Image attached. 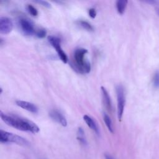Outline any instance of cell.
<instances>
[{
	"mask_svg": "<svg viewBox=\"0 0 159 159\" xmlns=\"http://www.w3.org/2000/svg\"><path fill=\"white\" fill-rule=\"evenodd\" d=\"M35 35L37 37H39L40 39H42V38H44L46 36L47 31L45 30V29H39L38 30L36 31Z\"/></svg>",
	"mask_w": 159,
	"mask_h": 159,
	"instance_id": "17",
	"label": "cell"
},
{
	"mask_svg": "<svg viewBox=\"0 0 159 159\" xmlns=\"http://www.w3.org/2000/svg\"><path fill=\"white\" fill-rule=\"evenodd\" d=\"M102 117H103V120L106 124V127H107L108 130H109V132H111V133L114 132V129H113V126H112V120L111 119V118L109 117V116L105 112H103L102 114Z\"/></svg>",
	"mask_w": 159,
	"mask_h": 159,
	"instance_id": "13",
	"label": "cell"
},
{
	"mask_svg": "<svg viewBox=\"0 0 159 159\" xmlns=\"http://www.w3.org/2000/svg\"><path fill=\"white\" fill-rule=\"evenodd\" d=\"M27 9L29 14H30L32 16H37L38 15V11L35 7H34L31 4H28L27 6Z\"/></svg>",
	"mask_w": 159,
	"mask_h": 159,
	"instance_id": "16",
	"label": "cell"
},
{
	"mask_svg": "<svg viewBox=\"0 0 159 159\" xmlns=\"http://www.w3.org/2000/svg\"><path fill=\"white\" fill-rule=\"evenodd\" d=\"M48 40L50 43V44L55 48L60 60L64 63H66L68 61V57L61 47L60 39L57 37L50 35L48 37Z\"/></svg>",
	"mask_w": 159,
	"mask_h": 159,
	"instance_id": "5",
	"label": "cell"
},
{
	"mask_svg": "<svg viewBox=\"0 0 159 159\" xmlns=\"http://www.w3.org/2000/svg\"><path fill=\"white\" fill-rule=\"evenodd\" d=\"M19 25L23 33L27 35H32L35 32L33 23L27 19L22 18L19 20Z\"/></svg>",
	"mask_w": 159,
	"mask_h": 159,
	"instance_id": "6",
	"label": "cell"
},
{
	"mask_svg": "<svg viewBox=\"0 0 159 159\" xmlns=\"http://www.w3.org/2000/svg\"><path fill=\"white\" fill-rule=\"evenodd\" d=\"M16 104L19 106L20 107L25 109L29 112H31L32 113L36 114L38 112V108L33 103L27 102V101H24L22 100H17L16 101Z\"/></svg>",
	"mask_w": 159,
	"mask_h": 159,
	"instance_id": "9",
	"label": "cell"
},
{
	"mask_svg": "<svg viewBox=\"0 0 159 159\" xmlns=\"http://www.w3.org/2000/svg\"><path fill=\"white\" fill-rule=\"evenodd\" d=\"M78 24L79 25L83 28L84 29L88 30V31H93L94 30V28L91 25V24H89L88 22L85 21V20H80L78 21Z\"/></svg>",
	"mask_w": 159,
	"mask_h": 159,
	"instance_id": "15",
	"label": "cell"
},
{
	"mask_svg": "<svg viewBox=\"0 0 159 159\" xmlns=\"http://www.w3.org/2000/svg\"><path fill=\"white\" fill-rule=\"evenodd\" d=\"M88 14H89V16L92 19H94L96 16V11L94 8H90L88 11Z\"/></svg>",
	"mask_w": 159,
	"mask_h": 159,
	"instance_id": "19",
	"label": "cell"
},
{
	"mask_svg": "<svg viewBox=\"0 0 159 159\" xmlns=\"http://www.w3.org/2000/svg\"><path fill=\"white\" fill-rule=\"evenodd\" d=\"M104 157H105V159H114V158L112 157H111V155H109L108 154H105Z\"/></svg>",
	"mask_w": 159,
	"mask_h": 159,
	"instance_id": "21",
	"label": "cell"
},
{
	"mask_svg": "<svg viewBox=\"0 0 159 159\" xmlns=\"http://www.w3.org/2000/svg\"><path fill=\"white\" fill-rule=\"evenodd\" d=\"M83 119L89 128H91L93 130H94L97 134H99L98 125L96 122L95 120H94L91 117L88 115H84L83 116Z\"/></svg>",
	"mask_w": 159,
	"mask_h": 159,
	"instance_id": "11",
	"label": "cell"
},
{
	"mask_svg": "<svg viewBox=\"0 0 159 159\" xmlns=\"http://www.w3.org/2000/svg\"><path fill=\"white\" fill-rule=\"evenodd\" d=\"M153 83L155 88H159V71H157L155 73L153 78Z\"/></svg>",
	"mask_w": 159,
	"mask_h": 159,
	"instance_id": "18",
	"label": "cell"
},
{
	"mask_svg": "<svg viewBox=\"0 0 159 159\" xmlns=\"http://www.w3.org/2000/svg\"><path fill=\"white\" fill-rule=\"evenodd\" d=\"M77 139L83 145H86L87 142L85 138V135L83 129L81 127H79L77 132Z\"/></svg>",
	"mask_w": 159,
	"mask_h": 159,
	"instance_id": "14",
	"label": "cell"
},
{
	"mask_svg": "<svg viewBox=\"0 0 159 159\" xmlns=\"http://www.w3.org/2000/svg\"><path fill=\"white\" fill-rule=\"evenodd\" d=\"M49 116L55 122L61 124L62 126H66L67 121L65 116L58 110L53 109L51 110L49 112Z\"/></svg>",
	"mask_w": 159,
	"mask_h": 159,
	"instance_id": "8",
	"label": "cell"
},
{
	"mask_svg": "<svg viewBox=\"0 0 159 159\" xmlns=\"http://www.w3.org/2000/svg\"><path fill=\"white\" fill-rule=\"evenodd\" d=\"M117 94V117L119 120H121L124 110L125 97L124 87L121 84H119L116 88Z\"/></svg>",
	"mask_w": 159,
	"mask_h": 159,
	"instance_id": "4",
	"label": "cell"
},
{
	"mask_svg": "<svg viewBox=\"0 0 159 159\" xmlns=\"http://www.w3.org/2000/svg\"><path fill=\"white\" fill-rule=\"evenodd\" d=\"M0 141L2 143L12 142L23 146H27L29 145V142L24 138L2 130H0Z\"/></svg>",
	"mask_w": 159,
	"mask_h": 159,
	"instance_id": "3",
	"label": "cell"
},
{
	"mask_svg": "<svg viewBox=\"0 0 159 159\" xmlns=\"http://www.w3.org/2000/svg\"><path fill=\"white\" fill-rule=\"evenodd\" d=\"M35 2H37V3H39L40 4L42 5L43 6H45V7H48V8H49V7H51L50 4L47 1H41V0H40V1H35Z\"/></svg>",
	"mask_w": 159,
	"mask_h": 159,
	"instance_id": "20",
	"label": "cell"
},
{
	"mask_svg": "<svg viewBox=\"0 0 159 159\" xmlns=\"http://www.w3.org/2000/svg\"><path fill=\"white\" fill-rule=\"evenodd\" d=\"M13 27V23L11 19L7 17H1L0 18V33L2 34H8Z\"/></svg>",
	"mask_w": 159,
	"mask_h": 159,
	"instance_id": "7",
	"label": "cell"
},
{
	"mask_svg": "<svg viewBox=\"0 0 159 159\" xmlns=\"http://www.w3.org/2000/svg\"><path fill=\"white\" fill-rule=\"evenodd\" d=\"M87 53L88 50L83 48H77L74 52V63L71 65L75 70L82 74L88 73L91 70L90 63L85 58Z\"/></svg>",
	"mask_w": 159,
	"mask_h": 159,
	"instance_id": "2",
	"label": "cell"
},
{
	"mask_svg": "<svg viewBox=\"0 0 159 159\" xmlns=\"http://www.w3.org/2000/svg\"><path fill=\"white\" fill-rule=\"evenodd\" d=\"M101 94H102V98L103 101V103L106 107V108L108 111H111L112 109V104L110 96L106 90V89L104 86L101 87Z\"/></svg>",
	"mask_w": 159,
	"mask_h": 159,
	"instance_id": "10",
	"label": "cell"
},
{
	"mask_svg": "<svg viewBox=\"0 0 159 159\" xmlns=\"http://www.w3.org/2000/svg\"><path fill=\"white\" fill-rule=\"evenodd\" d=\"M128 3V1L127 0H118L116 1V9H117V12L122 15L124 14L125 8L127 7Z\"/></svg>",
	"mask_w": 159,
	"mask_h": 159,
	"instance_id": "12",
	"label": "cell"
},
{
	"mask_svg": "<svg viewBox=\"0 0 159 159\" xmlns=\"http://www.w3.org/2000/svg\"><path fill=\"white\" fill-rule=\"evenodd\" d=\"M1 119L8 125L11 126L22 131L37 133L39 132V127L32 121L14 115H7L0 111Z\"/></svg>",
	"mask_w": 159,
	"mask_h": 159,
	"instance_id": "1",
	"label": "cell"
}]
</instances>
